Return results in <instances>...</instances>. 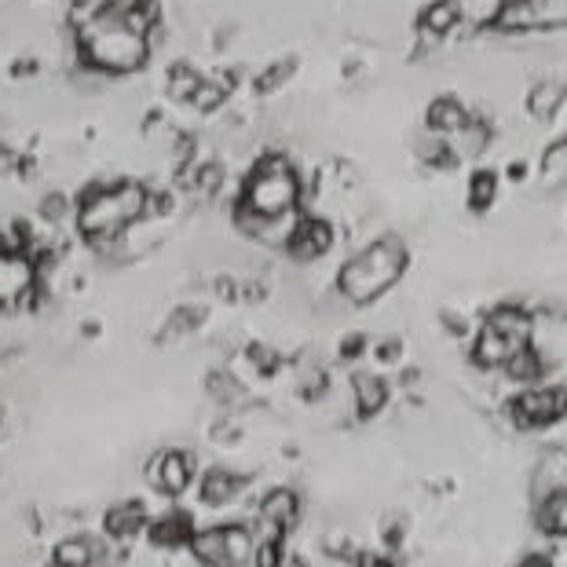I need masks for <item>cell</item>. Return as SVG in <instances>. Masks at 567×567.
<instances>
[{"label": "cell", "mask_w": 567, "mask_h": 567, "mask_svg": "<svg viewBox=\"0 0 567 567\" xmlns=\"http://www.w3.org/2000/svg\"><path fill=\"white\" fill-rule=\"evenodd\" d=\"M491 198H494V176L491 173H480L472 180V205L483 209L487 202H491Z\"/></svg>", "instance_id": "24"}, {"label": "cell", "mask_w": 567, "mask_h": 567, "mask_svg": "<svg viewBox=\"0 0 567 567\" xmlns=\"http://www.w3.org/2000/svg\"><path fill=\"white\" fill-rule=\"evenodd\" d=\"M96 560V545L88 539H66L55 545V567H88Z\"/></svg>", "instance_id": "20"}, {"label": "cell", "mask_w": 567, "mask_h": 567, "mask_svg": "<svg viewBox=\"0 0 567 567\" xmlns=\"http://www.w3.org/2000/svg\"><path fill=\"white\" fill-rule=\"evenodd\" d=\"M34 290V264L15 250H0V304H15Z\"/></svg>", "instance_id": "8"}, {"label": "cell", "mask_w": 567, "mask_h": 567, "mask_svg": "<svg viewBox=\"0 0 567 567\" xmlns=\"http://www.w3.org/2000/svg\"><path fill=\"white\" fill-rule=\"evenodd\" d=\"M553 494H567V446H550V451H542L531 469L534 505L553 499Z\"/></svg>", "instance_id": "7"}, {"label": "cell", "mask_w": 567, "mask_h": 567, "mask_svg": "<svg viewBox=\"0 0 567 567\" xmlns=\"http://www.w3.org/2000/svg\"><path fill=\"white\" fill-rule=\"evenodd\" d=\"M256 520L278 527V531H290V527L301 520V499H297V491L290 487H275V491H267L261 499V513H256Z\"/></svg>", "instance_id": "11"}, {"label": "cell", "mask_w": 567, "mask_h": 567, "mask_svg": "<svg viewBox=\"0 0 567 567\" xmlns=\"http://www.w3.org/2000/svg\"><path fill=\"white\" fill-rule=\"evenodd\" d=\"M403 267H406V250L395 242V238H385V242H374V245H366L363 253H355L352 261L341 267L337 286H341L344 301L370 304L400 282Z\"/></svg>", "instance_id": "2"}, {"label": "cell", "mask_w": 567, "mask_h": 567, "mask_svg": "<svg viewBox=\"0 0 567 567\" xmlns=\"http://www.w3.org/2000/svg\"><path fill=\"white\" fill-rule=\"evenodd\" d=\"M454 23H457V8L454 4H436V8H429V15L421 18V26L432 29L436 37L446 34V29H451Z\"/></svg>", "instance_id": "22"}, {"label": "cell", "mask_w": 567, "mask_h": 567, "mask_svg": "<svg viewBox=\"0 0 567 567\" xmlns=\"http://www.w3.org/2000/svg\"><path fill=\"white\" fill-rule=\"evenodd\" d=\"M77 37H81L85 63L103 70V74H125V70H136L147 59V37L128 26L125 8L117 4H106L103 12H96L92 23L77 29Z\"/></svg>", "instance_id": "1"}, {"label": "cell", "mask_w": 567, "mask_h": 567, "mask_svg": "<svg viewBox=\"0 0 567 567\" xmlns=\"http://www.w3.org/2000/svg\"><path fill=\"white\" fill-rule=\"evenodd\" d=\"M545 374V360L539 352H534L531 344H524L520 352H513V360L505 363V377L516 385H527V388H534V381Z\"/></svg>", "instance_id": "16"}, {"label": "cell", "mask_w": 567, "mask_h": 567, "mask_svg": "<svg viewBox=\"0 0 567 567\" xmlns=\"http://www.w3.org/2000/svg\"><path fill=\"white\" fill-rule=\"evenodd\" d=\"M560 103V85H542V88H534V99H531V111L545 117L553 111V106Z\"/></svg>", "instance_id": "23"}, {"label": "cell", "mask_w": 567, "mask_h": 567, "mask_svg": "<svg viewBox=\"0 0 567 567\" xmlns=\"http://www.w3.org/2000/svg\"><path fill=\"white\" fill-rule=\"evenodd\" d=\"M147 480H151L162 494H184L194 480V462L184 451H162L147 465Z\"/></svg>", "instance_id": "6"}, {"label": "cell", "mask_w": 567, "mask_h": 567, "mask_svg": "<svg viewBox=\"0 0 567 567\" xmlns=\"http://www.w3.org/2000/svg\"><path fill=\"white\" fill-rule=\"evenodd\" d=\"M297 194H301V184H297L293 168L282 162V158H272V162H261L256 173L245 184L242 209H250L256 216H286L293 213Z\"/></svg>", "instance_id": "4"}, {"label": "cell", "mask_w": 567, "mask_h": 567, "mask_svg": "<svg viewBox=\"0 0 567 567\" xmlns=\"http://www.w3.org/2000/svg\"><path fill=\"white\" fill-rule=\"evenodd\" d=\"M139 527H147V509L139 502H122L106 513V534H114V539H128Z\"/></svg>", "instance_id": "17"}, {"label": "cell", "mask_w": 567, "mask_h": 567, "mask_svg": "<svg viewBox=\"0 0 567 567\" xmlns=\"http://www.w3.org/2000/svg\"><path fill=\"white\" fill-rule=\"evenodd\" d=\"M191 553L202 560V567H227L231 564V531L227 524L220 527H202V531L191 534Z\"/></svg>", "instance_id": "10"}, {"label": "cell", "mask_w": 567, "mask_h": 567, "mask_svg": "<svg viewBox=\"0 0 567 567\" xmlns=\"http://www.w3.org/2000/svg\"><path fill=\"white\" fill-rule=\"evenodd\" d=\"M520 567H553V560H545V556L534 553V556H527V560H524Z\"/></svg>", "instance_id": "26"}, {"label": "cell", "mask_w": 567, "mask_h": 567, "mask_svg": "<svg viewBox=\"0 0 567 567\" xmlns=\"http://www.w3.org/2000/svg\"><path fill=\"white\" fill-rule=\"evenodd\" d=\"M513 352H520V348H516L505 333L494 330L491 323H483V330L476 333V344H472V363L483 366V370H505Z\"/></svg>", "instance_id": "9"}, {"label": "cell", "mask_w": 567, "mask_h": 567, "mask_svg": "<svg viewBox=\"0 0 567 567\" xmlns=\"http://www.w3.org/2000/svg\"><path fill=\"white\" fill-rule=\"evenodd\" d=\"M487 323H491L499 333L509 337V341H513L516 348L531 344V330H534V323H531V315H527L524 307H516V304H502V307H494Z\"/></svg>", "instance_id": "13"}, {"label": "cell", "mask_w": 567, "mask_h": 567, "mask_svg": "<svg viewBox=\"0 0 567 567\" xmlns=\"http://www.w3.org/2000/svg\"><path fill=\"white\" fill-rule=\"evenodd\" d=\"M355 567H395V564H392V556L388 553L363 550V553H355Z\"/></svg>", "instance_id": "25"}, {"label": "cell", "mask_w": 567, "mask_h": 567, "mask_svg": "<svg viewBox=\"0 0 567 567\" xmlns=\"http://www.w3.org/2000/svg\"><path fill=\"white\" fill-rule=\"evenodd\" d=\"M143 213H147L143 187L117 184V187H103V191H92L85 198L81 213H77V227H81V235L92 238V242H111V238L128 231Z\"/></svg>", "instance_id": "3"}, {"label": "cell", "mask_w": 567, "mask_h": 567, "mask_svg": "<svg viewBox=\"0 0 567 567\" xmlns=\"http://www.w3.org/2000/svg\"><path fill=\"white\" fill-rule=\"evenodd\" d=\"M567 414V388H524L520 395L509 403V417L520 432L545 429V425H556Z\"/></svg>", "instance_id": "5"}, {"label": "cell", "mask_w": 567, "mask_h": 567, "mask_svg": "<svg viewBox=\"0 0 567 567\" xmlns=\"http://www.w3.org/2000/svg\"><path fill=\"white\" fill-rule=\"evenodd\" d=\"M191 520L180 513H173V516H162L154 527H151V539L158 545H184V542H191Z\"/></svg>", "instance_id": "19"}, {"label": "cell", "mask_w": 567, "mask_h": 567, "mask_svg": "<svg viewBox=\"0 0 567 567\" xmlns=\"http://www.w3.org/2000/svg\"><path fill=\"white\" fill-rule=\"evenodd\" d=\"M429 125L436 128V133H457V128L465 125V114L454 99H440V103L429 111Z\"/></svg>", "instance_id": "21"}, {"label": "cell", "mask_w": 567, "mask_h": 567, "mask_svg": "<svg viewBox=\"0 0 567 567\" xmlns=\"http://www.w3.org/2000/svg\"><path fill=\"white\" fill-rule=\"evenodd\" d=\"M333 245V231H330V224H323V220H301V227H297V235H293V242L286 245L297 261H315V256H323L326 250Z\"/></svg>", "instance_id": "12"}, {"label": "cell", "mask_w": 567, "mask_h": 567, "mask_svg": "<svg viewBox=\"0 0 567 567\" xmlns=\"http://www.w3.org/2000/svg\"><path fill=\"white\" fill-rule=\"evenodd\" d=\"M245 491V480L231 469H209L202 480V499L205 505H231L238 502V494Z\"/></svg>", "instance_id": "14"}, {"label": "cell", "mask_w": 567, "mask_h": 567, "mask_svg": "<svg viewBox=\"0 0 567 567\" xmlns=\"http://www.w3.org/2000/svg\"><path fill=\"white\" fill-rule=\"evenodd\" d=\"M534 524L545 534H556V539H567V494H553L534 505Z\"/></svg>", "instance_id": "18"}, {"label": "cell", "mask_w": 567, "mask_h": 567, "mask_svg": "<svg viewBox=\"0 0 567 567\" xmlns=\"http://www.w3.org/2000/svg\"><path fill=\"white\" fill-rule=\"evenodd\" d=\"M352 395H355V411H360L363 417H374V414L385 411L388 385H385V377H377V374H355Z\"/></svg>", "instance_id": "15"}]
</instances>
